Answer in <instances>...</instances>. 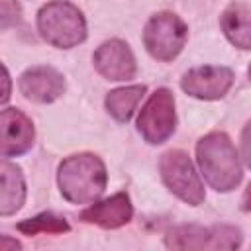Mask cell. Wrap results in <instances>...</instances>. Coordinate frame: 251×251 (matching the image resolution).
<instances>
[{
	"mask_svg": "<svg viewBox=\"0 0 251 251\" xmlns=\"http://www.w3.org/2000/svg\"><path fill=\"white\" fill-rule=\"evenodd\" d=\"M196 157L202 176L214 190L229 192L241 182V163L231 139L226 133L214 131L202 137L196 145Z\"/></svg>",
	"mask_w": 251,
	"mask_h": 251,
	"instance_id": "6da1fadb",
	"label": "cell"
},
{
	"mask_svg": "<svg viewBox=\"0 0 251 251\" xmlns=\"http://www.w3.org/2000/svg\"><path fill=\"white\" fill-rule=\"evenodd\" d=\"M57 180L65 200L71 204H90L102 196L108 175L100 157L92 153H80L63 159Z\"/></svg>",
	"mask_w": 251,
	"mask_h": 251,
	"instance_id": "7a4b0ae2",
	"label": "cell"
},
{
	"mask_svg": "<svg viewBox=\"0 0 251 251\" xmlns=\"http://www.w3.org/2000/svg\"><path fill=\"white\" fill-rule=\"evenodd\" d=\"M37 29L49 45L59 49H71L86 39V22L82 12L65 0H53L39 10Z\"/></svg>",
	"mask_w": 251,
	"mask_h": 251,
	"instance_id": "3957f363",
	"label": "cell"
},
{
	"mask_svg": "<svg viewBox=\"0 0 251 251\" xmlns=\"http://www.w3.org/2000/svg\"><path fill=\"white\" fill-rule=\"evenodd\" d=\"M188 37L186 24L171 12H161L153 16L143 29L145 49L157 61H173L184 47Z\"/></svg>",
	"mask_w": 251,
	"mask_h": 251,
	"instance_id": "277c9868",
	"label": "cell"
},
{
	"mask_svg": "<svg viewBox=\"0 0 251 251\" xmlns=\"http://www.w3.org/2000/svg\"><path fill=\"white\" fill-rule=\"evenodd\" d=\"M159 171H161L163 182L176 198H180L182 202H186L190 206L202 204L204 186L200 182V176L194 171L192 161L188 159V155L184 151H180V149L167 151L161 157Z\"/></svg>",
	"mask_w": 251,
	"mask_h": 251,
	"instance_id": "5b68a950",
	"label": "cell"
},
{
	"mask_svg": "<svg viewBox=\"0 0 251 251\" xmlns=\"http://www.w3.org/2000/svg\"><path fill=\"white\" fill-rule=\"evenodd\" d=\"M165 245L171 249H237L241 231L233 226H178L165 235Z\"/></svg>",
	"mask_w": 251,
	"mask_h": 251,
	"instance_id": "8992f818",
	"label": "cell"
},
{
	"mask_svg": "<svg viewBox=\"0 0 251 251\" xmlns=\"http://www.w3.org/2000/svg\"><path fill=\"white\" fill-rule=\"evenodd\" d=\"M176 127V114H175V98L173 92L167 88L155 90L137 118V129L141 137L151 143L159 145L165 143Z\"/></svg>",
	"mask_w": 251,
	"mask_h": 251,
	"instance_id": "52a82bcc",
	"label": "cell"
},
{
	"mask_svg": "<svg viewBox=\"0 0 251 251\" xmlns=\"http://www.w3.org/2000/svg\"><path fill=\"white\" fill-rule=\"evenodd\" d=\"M233 84V73L227 67H196L184 73L180 86L188 96L200 100H218L227 94Z\"/></svg>",
	"mask_w": 251,
	"mask_h": 251,
	"instance_id": "ba28073f",
	"label": "cell"
},
{
	"mask_svg": "<svg viewBox=\"0 0 251 251\" xmlns=\"http://www.w3.org/2000/svg\"><path fill=\"white\" fill-rule=\"evenodd\" d=\"M0 129H2V145H0V155L4 159L24 155L25 151L31 149L33 145V124L31 120L16 110V108H4L0 114Z\"/></svg>",
	"mask_w": 251,
	"mask_h": 251,
	"instance_id": "9c48e42d",
	"label": "cell"
},
{
	"mask_svg": "<svg viewBox=\"0 0 251 251\" xmlns=\"http://www.w3.org/2000/svg\"><path fill=\"white\" fill-rule=\"evenodd\" d=\"M94 67L106 80H129L135 76V57L127 43L110 39L94 51Z\"/></svg>",
	"mask_w": 251,
	"mask_h": 251,
	"instance_id": "30bf717a",
	"label": "cell"
},
{
	"mask_svg": "<svg viewBox=\"0 0 251 251\" xmlns=\"http://www.w3.org/2000/svg\"><path fill=\"white\" fill-rule=\"evenodd\" d=\"M65 90V78L53 67H31L20 76V92L37 104L55 102Z\"/></svg>",
	"mask_w": 251,
	"mask_h": 251,
	"instance_id": "8fae6325",
	"label": "cell"
},
{
	"mask_svg": "<svg viewBox=\"0 0 251 251\" xmlns=\"http://www.w3.org/2000/svg\"><path fill=\"white\" fill-rule=\"evenodd\" d=\"M133 216V206L126 192H118L106 200L94 202L80 212V220L86 224H96L106 229H116L127 224Z\"/></svg>",
	"mask_w": 251,
	"mask_h": 251,
	"instance_id": "7c38bea8",
	"label": "cell"
},
{
	"mask_svg": "<svg viewBox=\"0 0 251 251\" xmlns=\"http://www.w3.org/2000/svg\"><path fill=\"white\" fill-rule=\"evenodd\" d=\"M220 25L227 41L239 49H251V6L231 4L220 18Z\"/></svg>",
	"mask_w": 251,
	"mask_h": 251,
	"instance_id": "4fadbf2b",
	"label": "cell"
},
{
	"mask_svg": "<svg viewBox=\"0 0 251 251\" xmlns=\"http://www.w3.org/2000/svg\"><path fill=\"white\" fill-rule=\"evenodd\" d=\"M0 176H2V190H0V214L10 216L18 212L24 206L25 200V182L20 167L10 163L8 159L0 165Z\"/></svg>",
	"mask_w": 251,
	"mask_h": 251,
	"instance_id": "5bb4252c",
	"label": "cell"
},
{
	"mask_svg": "<svg viewBox=\"0 0 251 251\" xmlns=\"http://www.w3.org/2000/svg\"><path fill=\"white\" fill-rule=\"evenodd\" d=\"M145 84H133V86H122V88H116L112 92H108L106 96V110L118 120V122H127L139 100L143 98L145 94Z\"/></svg>",
	"mask_w": 251,
	"mask_h": 251,
	"instance_id": "9a60e30c",
	"label": "cell"
},
{
	"mask_svg": "<svg viewBox=\"0 0 251 251\" xmlns=\"http://www.w3.org/2000/svg\"><path fill=\"white\" fill-rule=\"evenodd\" d=\"M18 229L24 235H35V233H65L71 227L65 218L51 214V212H43L35 218H27V220L20 222Z\"/></svg>",
	"mask_w": 251,
	"mask_h": 251,
	"instance_id": "2e32d148",
	"label": "cell"
},
{
	"mask_svg": "<svg viewBox=\"0 0 251 251\" xmlns=\"http://www.w3.org/2000/svg\"><path fill=\"white\" fill-rule=\"evenodd\" d=\"M22 16V8L14 0H2V29H8L10 25L18 24Z\"/></svg>",
	"mask_w": 251,
	"mask_h": 251,
	"instance_id": "e0dca14e",
	"label": "cell"
},
{
	"mask_svg": "<svg viewBox=\"0 0 251 251\" xmlns=\"http://www.w3.org/2000/svg\"><path fill=\"white\" fill-rule=\"evenodd\" d=\"M241 157L245 165L251 169V122L243 127V133H241Z\"/></svg>",
	"mask_w": 251,
	"mask_h": 251,
	"instance_id": "ac0fdd59",
	"label": "cell"
},
{
	"mask_svg": "<svg viewBox=\"0 0 251 251\" xmlns=\"http://www.w3.org/2000/svg\"><path fill=\"white\" fill-rule=\"evenodd\" d=\"M22 245L16 239H10L8 235H2L0 239V251H10V249H20Z\"/></svg>",
	"mask_w": 251,
	"mask_h": 251,
	"instance_id": "d6986e66",
	"label": "cell"
},
{
	"mask_svg": "<svg viewBox=\"0 0 251 251\" xmlns=\"http://www.w3.org/2000/svg\"><path fill=\"white\" fill-rule=\"evenodd\" d=\"M10 98V76H8V69L4 67V94H2V104H6Z\"/></svg>",
	"mask_w": 251,
	"mask_h": 251,
	"instance_id": "ffe728a7",
	"label": "cell"
},
{
	"mask_svg": "<svg viewBox=\"0 0 251 251\" xmlns=\"http://www.w3.org/2000/svg\"><path fill=\"white\" fill-rule=\"evenodd\" d=\"M243 210L251 212V182H249V186H247V190L243 194Z\"/></svg>",
	"mask_w": 251,
	"mask_h": 251,
	"instance_id": "44dd1931",
	"label": "cell"
},
{
	"mask_svg": "<svg viewBox=\"0 0 251 251\" xmlns=\"http://www.w3.org/2000/svg\"><path fill=\"white\" fill-rule=\"evenodd\" d=\"M247 73H249V80H251V65H249V71Z\"/></svg>",
	"mask_w": 251,
	"mask_h": 251,
	"instance_id": "7402d4cb",
	"label": "cell"
}]
</instances>
